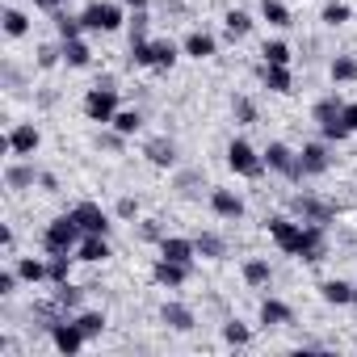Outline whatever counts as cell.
<instances>
[{
  "mask_svg": "<svg viewBox=\"0 0 357 357\" xmlns=\"http://www.w3.org/2000/svg\"><path fill=\"white\" fill-rule=\"evenodd\" d=\"M80 240H84V231H80V223L72 219V211L59 215V219H51L47 231H43V248H47V252H76Z\"/></svg>",
  "mask_w": 357,
  "mask_h": 357,
  "instance_id": "1",
  "label": "cell"
},
{
  "mask_svg": "<svg viewBox=\"0 0 357 357\" xmlns=\"http://www.w3.org/2000/svg\"><path fill=\"white\" fill-rule=\"evenodd\" d=\"M227 164H231V172H240V176H261V172H265V155H257V147H252L248 139H231V143H227Z\"/></svg>",
  "mask_w": 357,
  "mask_h": 357,
  "instance_id": "2",
  "label": "cell"
},
{
  "mask_svg": "<svg viewBox=\"0 0 357 357\" xmlns=\"http://www.w3.org/2000/svg\"><path fill=\"white\" fill-rule=\"evenodd\" d=\"M38 143H43V130L34 126V122H17L13 130H9V139L0 143L9 155H17V160H26V155H34L38 151Z\"/></svg>",
  "mask_w": 357,
  "mask_h": 357,
  "instance_id": "3",
  "label": "cell"
},
{
  "mask_svg": "<svg viewBox=\"0 0 357 357\" xmlns=\"http://www.w3.org/2000/svg\"><path fill=\"white\" fill-rule=\"evenodd\" d=\"M84 114L93 118V122H114V114H118V93L109 89V84H97V89H89V97H84Z\"/></svg>",
  "mask_w": 357,
  "mask_h": 357,
  "instance_id": "4",
  "label": "cell"
},
{
  "mask_svg": "<svg viewBox=\"0 0 357 357\" xmlns=\"http://www.w3.org/2000/svg\"><path fill=\"white\" fill-rule=\"evenodd\" d=\"M84 30H101V34H114L122 26V9L118 5H105V0H93V5L80 13Z\"/></svg>",
  "mask_w": 357,
  "mask_h": 357,
  "instance_id": "5",
  "label": "cell"
},
{
  "mask_svg": "<svg viewBox=\"0 0 357 357\" xmlns=\"http://www.w3.org/2000/svg\"><path fill=\"white\" fill-rule=\"evenodd\" d=\"M269 236H273V244H278L286 257H298L303 223H294V219H286V215H273V219H269Z\"/></svg>",
  "mask_w": 357,
  "mask_h": 357,
  "instance_id": "6",
  "label": "cell"
},
{
  "mask_svg": "<svg viewBox=\"0 0 357 357\" xmlns=\"http://www.w3.org/2000/svg\"><path fill=\"white\" fill-rule=\"evenodd\" d=\"M261 155H265V168H273V172L290 176V181H298V176H303V168H298V151H290L286 143H269Z\"/></svg>",
  "mask_w": 357,
  "mask_h": 357,
  "instance_id": "7",
  "label": "cell"
},
{
  "mask_svg": "<svg viewBox=\"0 0 357 357\" xmlns=\"http://www.w3.org/2000/svg\"><path fill=\"white\" fill-rule=\"evenodd\" d=\"M72 219L80 223V231H84V236H109V227H114V223H109V215H105L97 202H80V206H72Z\"/></svg>",
  "mask_w": 357,
  "mask_h": 357,
  "instance_id": "8",
  "label": "cell"
},
{
  "mask_svg": "<svg viewBox=\"0 0 357 357\" xmlns=\"http://www.w3.org/2000/svg\"><path fill=\"white\" fill-rule=\"evenodd\" d=\"M51 340H55V349H59V353H68V357H72V353H80V349H84V340H89V336H84V328H80L76 319H55V324H51Z\"/></svg>",
  "mask_w": 357,
  "mask_h": 357,
  "instance_id": "9",
  "label": "cell"
},
{
  "mask_svg": "<svg viewBox=\"0 0 357 357\" xmlns=\"http://www.w3.org/2000/svg\"><path fill=\"white\" fill-rule=\"evenodd\" d=\"M324 252H328V240H324V223H303V244H298V261L315 265V261H324Z\"/></svg>",
  "mask_w": 357,
  "mask_h": 357,
  "instance_id": "10",
  "label": "cell"
},
{
  "mask_svg": "<svg viewBox=\"0 0 357 357\" xmlns=\"http://www.w3.org/2000/svg\"><path fill=\"white\" fill-rule=\"evenodd\" d=\"M290 211H294L303 223H328V219H332V206L319 202V198H311V194H294V198H290Z\"/></svg>",
  "mask_w": 357,
  "mask_h": 357,
  "instance_id": "11",
  "label": "cell"
},
{
  "mask_svg": "<svg viewBox=\"0 0 357 357\" xmlns=\"http://www.w3.org/2000/svg\"><path fill=\"white\" fill-rule=\"evenodd\" d=\"M151 278H155L160 286L176 290V286H185V278H190V265H185V261H168V257H160V261L151 265Z\"/></svg>",
  "mask_w": 357,
  "mask_h": 357,
  "instance_id": "12",
  "label": "cell"
},
{
  "mask_svg": "<svg viewBox=\"0 0 357 357\" xmlns=\"http://www.w3.org/2000/svg\"><path fill=\"white\" fill-rule=\"evenodd\" d=\"M257 76H261V84H265L269 93H294V76H290L286 63H261Z\"/></svg>",
  "mask_w": 357,
  "mask_h": 357,
  "instance_id": "13",
  "label": "cell"
},
{
  "mask_svg": "<svg viewBox=\"0 0 357 357\" xmlns=\"http://www.w3.org/2000/svg\"><path fill=\"white\" fill-rule=\"evenodd\" d=\"M328 164H332V155H328L324 143H303V151H298L303 176H319V172H328Z\"/></svg>",
  "mask_w": 357,
  "mask_h": 357,
  "instance_id": "14",
  "label": "cell"
},
{
  "mask_svg": "<svg viewBox=\"0 0 357 357\" xmlns=\"http://www.w3.org/2000/svg\"><path fill=\"white\" fill-rule=\"evenodd\" d=\"M160 257L194 265V257H198V244H194V240H181V236H164V240H160Z\"/></svg>",
  "mask_w": 357,
  "mask_h": 357,
  "instance_id": "15",
  "label": "cell"
},
{
  "mask_svg": "<svg viewBox=\"0 0 357 357\" xmlns=\"http://www.w3.org/2000/svg\"><path fill=\"white\" fill-rule=\"evenodd\" d=\"M211 211H215L219 219H244V198L231 194V190H215V194H211Z\"/></svg>",
  "mask_w": 357,
  "mask_h": 357,
  "instance_id": "16",
  "label": "cell"
},
{
  "mask_svg": "<svg viewBox=\"0 0 357 357\" xmlns=\"http://www.w3.org/2000/svg\"><path fill=\"white\" fill-rule=\"evenodd\" d=\"M143 155H147L155 168H172V164H176V143H172V139H147Z\"/></svg>",
  "mask_w": 357,
  "mask_h": 357,
  "instance_id": "17",
  "label": "cell"
},
{
  "mask_svg": "<svg viewBox=\"0 0 357 357\" xmlns=\"http://www.w3.org/2000/svg\"><path fill=\"white\" fill-rule=\"evenodd\" d=\"M76 261H84V265H101V261H109V244H105V236H84L80 248H76Z\"/></svg>",
  "mask_w": 357,
  "mask_h": 357,
  "instance_id": "18",
  "label": "cell"
},
{
  "mask_svg": "<svg viewBox=\"0 0 357 357\" xmlns=\"http://www.w3.org/2000/svg\"><path fill=\"white\" fill-rule=\"evenodd\" d=\"M181 51H185L190 59H211V55L219 51V43H215V38H211L206 30H194V34H190V38L181 43Z\"/></svg>",
  "mask_w": 357,
  "mask_h": 357,
  "instance_id": "19",
  "label": "cell"
},
{
  "mask_svg": "<svg viewBox=\"0 0 357 357\" xmlns=\"http://www.w3.org/2000/svg\"><path fill=\"white\" fill-rule=\"evenodd\" d=\"M160 319H164L172 332H190V328H194V311H190V307H181V303H164Z\"/></svg>",
  "mask_w": 357,
  "mask_h": 357,
  "instance_id": "20",
  "label": "cell"
},
{
  "mask_svg": "<svg viewBox=\"0 0 357 357\" xmlns=\"http://www.w3.org/2000/svg\"><path fill=\"white\" fill-rule=\"evenodd\" d=\"M176 59H181V47H176L172 38H160V43H151V68H160V72H168Z\"/></svg>",
  "mask_w": 357,
  "mask_h": 357,
  "instance_id": "21",
  "label": "cell"
},
{
  "mask_svg": "<svg viewBox=\"0 0 357 357\" xmlns=\"http://www.w3.org/2000/svg\"><path fill=\"white\" fill-rule=\"evenodd\" d=\"M319 294H324V303H332V307H344V303H353V286H349V282H340V278H328V282H319Z\"/></svg>",
  "mask_w": 357,
  "mask_h": 357,
  "instance_id": "22",
  "label": "cell"
},
{
  "mask_svg": "<svg viewBox=\"0 0 357 357\" xmlns=\"http://www.w3.org/2000/svg\"><path fill=\"white\" fill-rule=\"evenodd\" d=\"M340 109H344V101H340V97H324V101H315L311 118H315L319 126H332V122H340Z\"/></svg>",
  "mask_w": 357,
  "mask_h": 357,
  "instance_id": "23",
  "label": "cell"
},
{
  "mask_svg": "<svg viewBox=\"0 0 357 357\" xmlns=\"http://www.w3.org/2000/svg\"><path fill=\"white\" fill-rule=\"evenodd\" d=\"M261 324H265V328L290 324V307H286L282 298H265V303H261Z\"/></svg>",
  "mask_w": 357,
  "mask_h": 357,
  "instance_id": "24",
  "label": "cell"
},
{
  "mask_svg": "<svg viewBox=\"0 0 357 357\" xmlns=\"http://www.w3.org/2000/svg\"><path fill=\"white\" fill-rule=\"evenodd\" d=\"M261 17H265L269 26H278V30L294 26V17H290V9L282 5V0H261Z\"/></svg>",
  "mask_w": 357,
  "mask_h": 357,
  "instance_id": "25",
  "label": "cell"
},
{
  "mask_svg": "<svg viewBox=\"0 0 357 357\" xmlns=\"http://www.w3.org/2000/svg\"><path fill=\"white\" fill-rule=\"evenodd\" d=\"M5 185L9 190H30L34 185V164H9L5 168Z\"/></svg>",
  "mask_w": 357,
  "mask_h": 357,
  "instance_id": "26",
  "label": "cell"
},
{
  "mask_svg": "<svg viewBox=\"0 0 357 357\" xmlns=\"http://www.w3.org/2000/svg\"><path fill=\"white\" fill-rule=\"evenodd\" d=\"M63 63H68V68H89V63H93V51H89L80 38H68V43H63Z\"/></svg>",
  "mask_w": 357,
  "mask_h": 357,
  "instance_id": "27",
  "label": "cell"
},
{
  "mask_svg": "<svg viewBox=\"0 0 357 357\" xmlns=\"http://www.w3.org/2000/svg\"><path fill=\"white\" fill-rule=\"evenodd\" d=\"M109 126H114L118 135H126V139H130V135H139V130H143V114H139V109H118Z\"/></svg>",
  "mask_w": 357,
  "mask_h": 357,
  "instance_id": "28",
  "label": "cell"
},
{
  "mask_svg": "<svg viewBox=\"0 0 357 357\" xmlns=\"http://www.w3.org/2000/svg\"><path fill=\"white\" fill-rule=\"evenodd\" d=\"M68 278H72V257H68V252H51V261H47V282L63 286Z\"/></svg>",
  "mask_w": 357,
  "mask_h": 357,
  "instance_id": "29",
  "label": "cell"
},
{
  "mask_svg": "<svg viewBox=\"0 0 357 357\" xmlns=\"http://www.w3.org/2000/svg\"><path fill=\"white\" fill-rule=\"evenodd\" d=\"M17 273H22V282L38 286V282H47V261H38V257H22V261H17Z\"/></svg>",
  "mask_w": 357,
  "mask_h": 357,
  "instance_id": "30",
  "label": "cell"
},
{
  "mask_svg": "<svg viewBox=\"0 0 357 357\" xmlns=\"http://www.w3.org/2000/svg\"><path fill=\"white\" fill-rule=\"evenodd\" d=\"M328 72H332L336 84H353V80H357V59H353V55H336Z\"/></svg>",
  "mask_w": 357,
  "mask_h": 357,
  "instance_id": "31",
  "label": "cell"
},
{
  "mask_svg": "<svg viewBox=\"0 0 357 357\" xmlns=\"http://www.w3.org/2000/svg\"><path fill=\"white\" fill-rule=\"evenodd\" d=\"M194 244H198V257H206V261H219V257H227V244H223L219 236H211V231H202Z\"/></svg>",
  "mask_w": 357,
  "mask_h": 357,
  "instance_id": "32",
  "label": "cell"
},
{
  "mask_svg": "<svg viewBox=\"0 0 357 357\" xmlns=\"http://www.w3.org/2000/svg\"><path fill=\"white\" fill-rule=\"evenodd\" d=\"M0 22H5V34H9V38L30 34V17H26L22 9H5V17H0Z\"/></svg>",
  "mask_w": 357,
  "mask_h": 357,
  "instance_id": "33",
  "label": "cell"
},
{
  "mask_svg": "<svg viewBox=\"0 0 357 357\" xmlns=\"http://www.w3.org/2000/svg\"><path fill=\"white\" fill-rule=\"evenodd\" d=\"M269 278H273L269 261H244V282L248 286H269Z\"/></svg>",
  "mask_w": 357,
  "mask_h": 357,
  "instance_id": "34",
  "label": "cell"
},
{
  "mask_svg": "<svg viewBox=\"0 0 357 357\" xmlns=\"http://www.w3.org/2000/svg\"><path fill=\"white\" fill-rule=\"evenodd\" d=\"M223 22H227V34H231V38H244V34H252V17H248L244 9H231Z\"/></svg>",
  "mask_w": 357,
  "mask_h": 357,
  "instance_id": "35",
  "label": "cell"
},
{
  "mask_svg": "<svg viewBox=\"0 0 357 357\" xmlns=\"http://www.w3.org/2000/svg\"><path fill=\"white\" fill-rule=\"evenodd\" d=\"M55 30H59V38L68 43V38H80V34H84V22H80V17H68V13L55 9Z\"/></svg>",
  "mask_w": 357,
  "mask_h": 357,
  "instance_id": "36",
  "label": "cell"
},
{
  "mask_svg": "<svg viewBox=\"0 0 357 357\" xmlns=\"http://www.w3.org/2000/svg\"><path fill=\"white\" fill-rule=\"evenodd\" d=\"M76 324L84 328V336H89V340L105 332V315H101V311H80V315H76Z\"/></svg>",
  "mask_w": 357,
  "mask_h": 357,
  "instance_id": "37",
  "label": "cell"
},
{
  "mask_svg": "<svg viewBox=\"0 0 357 357\" xmlns=\"http://www.w3.org/2000/svg\"><path fill=\"white\" fill-rule=\"evenodd\" d=\"M349 17H353V9L340 5V0H332V5H324V17H319V22H324V26H344Z\"/></svg>",
  "mask_w": 357,
  "mask_h": 357,
  "instance_id": "38",
  "label": "cell"
},
{
  "mask_svg": "<svg viewBox=\"0 0 357 357\" xmlns=\"http://www.w3.org/2000/svg\"><path fill=\"white\" fill-rule=\"evenodd\" d=\"M223 340H227V344H248V340H252V332H248V324L227 319V324H223Z\"/></svg>",
  "mask_w": 357,
  "mask_h": 357,
  "instance_id": "39",
  "label": "cell"
},
{
  "mask_svg": "<svg viewBox=\"0 0 357 357\" xmlns=\"http://www.w3.org/2000/svg\"><path fill=\"white\" fill-rule=\"evenodd\" d=\"M261 55H265V63H286V68H290V47H286V43H265Z\"/></svg>",
  "mask_w": 357,
  "mask_h": 357,
  "instance_id": "40",
  "label": "cell"
},
{
  "mask_svg": "<svg viewBox=\"0 0 357 357\" xmlns=\"http://www.w3.org/2000/svg\"><path fill=\"white\" fill-rule=\"evenodd\" d=\"M80 298H84V290H76V286H59L55 290V303H59V311H68V307H80Z\"/></svg>",
  "mask_w": 357,
  "mask_h": 357,
  "instance_id": "41",
  "label": "cell"
},
{
  "mask_svg": "<svg viewBox=\"0 0 357 357\" xmlns=\"http://www.w3.org/2000/svg\"><path fill=\"white\" fill-rule=\"evenodd\" d=\"M130 63H135V68H151V43H147V38L130 43Z\"/></svg>",
  "mask_w": 357,
  "mask_h": 357,
  "instance_id": "42",
  "label": "cell"
},
{
  "mask_svg": "<svg viewBox=\"0 0 357 357\" xmlns=\"http://www.w3.org/2000/svg\"><path fill=\"white\" fill-rule=\"evenodd\" d=\"M147 26H151V17H147V9H135V17H130V43H139V38H147Z\"/></svg>",
  "mask_w": 357,
  "mask_h": 357,
  "instance_id": "43",
  "label": "cell"
},
{
  "mask_svg": "<svg viewBox=\"0 0 357 357\" xmlns=\"http://www.w3.org/2000/svg\"><path fill=\"white\" fill-rule=\"evenodd\" d=\"M231 114H236V122H257V105L248 97H236L231 101Z\"/></svg>",
  "mask_w": 357,
  "mask_h": 357,
  "instance_id": "44",
  "label": "cell"
},
{
  "mask_svg": "<svg viewBox=\"0 0 357 357\" xmlns=\"http://www.w3.org/2000/svg\"><path fill=\"white\" fill-rule=\"evenodd\" d=\"M63 59V43L59 47H38V68H55Z\"/></svg>",
  "mask_w": 357,
  "mask_h": 357,
  "instance_id": "45",
  "label": "cell"
},
{
  "mask_svg": "<svg viewBox=\"0 0 357 357\" xmlns=\"http://www.w3.org/2000/svg\"><path fill=\"white\" fill-rule=\"evenodd\" d=\"M17 282H22V273L13 269V273H0V298H9L13 290H17Z\"/></svg>",
  "mask_w": 357,
  "mask_h": 357,
  "instance_id": "46",
  "label": "cell"
},
{
  "mask_svg": "<svg viewBox=\"0 0 357 357\" xmlns=\"http://www.w3.org/2000/svg\"><path fill=\"white\" fill-rule=\"evenodd\" d=\"M340 122H344V130H349V135H357V101H349V105L340 109Z\"/></svg>",
  "mask_w": 357,
  "mask_h": 357,
  "instance_id": "47",
  "label": "cell"
},
{
  "mask_svg": "<svg viewBox=\"0 0 357 357\" xmlns=\"http://www.w3.org/2000/svg\"><path fill=\"white\" fill-rule=\"evenodd\" d=\"M139 236H143V240H151V244H160V240H164V231H160V223H155V219H147V223L139 227Z\"/></svg>",
  "mask_w": 357,
  "mask_h": 357,
  "instance_id": "48",
  "label": "cell"
},
{
  "mask_svg": "<svg viewBox=\"0 0 357 357\" xmlns=\"http://www.w3.org/2000/svg\"><path fill=\"white\" fill-rule=\"evenodd\" d=\"M118 219H139V202L135 198H122L118 202Z\"/></svg>",
  "mask_w": 357,
  "mask_h": 357,
  "instance_id": "49",
  "label": "cell"
},
{
  "mask_svg": "<svg viewBox=\"0 0 357 357\" xmlns=\"http://www.w3.org/2000/svg\"><path fill=\"white\" fill-rule=\"evenodd\" d=\"M122 139H126V135H101V147H109V151H118V147H122Z\"/></svg>",
  "mask_w": 357,
  "mask_h": 357,
  "instance_id": "50",
  "label": "cell"
},
{
  "mask_svg": "<svg viewBox=\"0 0 357 357\" xmlns=\"http://www.w3.org/2000/svg\"><path fill=\"white\" fill-rule=\"evenodd\" d=\"M0 244H5V252H13V227H0Z\"/></svg>",
  "mask_w": 357,
  "mask_h": 357,
  "instance_id": "51",
  "label": "cell"
},
{
  "mask_svg": "<svg viewBox=\"0 0 357 357\" xmlns=\"http://www.w3.org/2000/svg\"><path fill=\"white\" fill-rule=\"evenodd\" d=\"M38 181H43V190H51V194L59 190V181H55V176H51V172H43V176H38Z\"/></svg>",
  "mask_w": 357,
  "mask_h": 357,
  "instance_id": "52",
  "label": "cell"
},
{
  "mask_svg": "<svg viewBox=\"0 0 357 357\" xmlns=\"http://www.w3.org/2000/svg\"><path fill=\"white\" fill-rule=\"evenodd\" d=\"M34 5H43V9H63L68 0H34Z\"/></svg>",
  "mask_w": 357,
  "mask_h": 357,
  "instance_id": "53",
  "label": "cell"
},
{
  "mask_svg": "<svg viewBox=\"0 0 357 357\" xmlns=\"http://www.w3.org/2000/svg\"><path fill=\"white\" fill-rule=\"evenodd\" d=\"M126 9H147V0H122Z\"/></svg>",
  "mask_w": 357,
  "mask_h": 357,
  "instance_id": "54",
  "label": "cell"
},
{
  "mask_svg": "<svg viewBox=\"0 0 357 357\" xmlns=\"http://www.w3.org/2000/svg\"><path fill=\"white\" fill-rule=\"evenodd\" d=\"M353 307H357V286H353Z\"/></svg>",
  "mask_w": 357,
  "mask_h": 357,
  "instance_id": "55",
  "label": "cell"
}]
</instances>
